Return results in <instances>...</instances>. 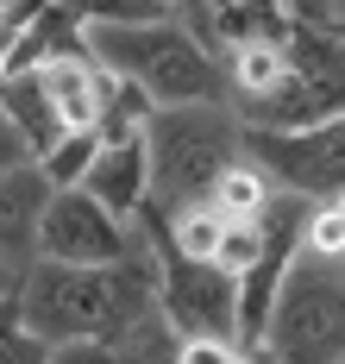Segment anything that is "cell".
I'll use <instances>...</instances> for the list:
<instances>
[{
  "label": "cell",
  "instance_id": "obj_13",
  "mask_svg": "<svg viewBox=\"0 0 345 364\" xmlns=\"http://www.w3.org/2000/svg\"><path fill=\"white\" fill-rule=\"evenodd\" d=\"M176 352H182L176 327H170L163 314H145L138 327H126L114 346H107V364H176Z\"/></svg>",
  "mask_w": 345,
  "mask_h": 364
},
{
  "label": "cell",
  "instance_id": "obj_3",
  "mask_svg": "<svg viewBox=\"0 0 345 364\" xmlns=\"http://www.w3.org/2000/svg\"><path fill=\"white\" fill-rule=\"evenodd\" d=\"M145 164H151V208L182 214L214 195L232 164H245V126L226 101L201 107H157L145 126Z\"/></svg>",
  "mask_w": 345,
  "mask_h": 364
},
{
  "label": "cell",
  "instance_id": "obj_22",
  "mask_svg": "<svg viewBox=\"0 0 345 364\" xmlns=\"http://www.w3.org/2000/svg\"><path fill=\"white\" fill-rule=\"evenodd\" d=\"M327 32H333V38H339V44H345V26H327Z\"/></svg>",
  "mask_w": 345,
  "mask_h": 364
},
{
  "label": "cell",
  "instance_id": "obj_9",
  "mask_svg": "<svg viewBox=\"0 0 345 364\" xmlns=\"http://www.w3.org/2000/svg\"><path fill=\"white\" fill-rule=\"evenodd\" d=\"M82 195H88V201H101L119 226H132V220L145 214V208H151L145 132H132V139H101L94 164H88V176H82Z\"/></svg>",
  "mask_w": 345,
  "mask_h": 364
},
{
  "label": "cell",
  "instance_id": "obj_1",
  "mask_svg": "<svg viewBox=\"0 0 345 364\" xmlns=\"http://www.w3.org/2000/svg\"><path fill=\"white\" fill-rule=\"evenodd\" d=\"M13 308L26 333H38L44 346H114L126 327H138L157 314V257L132 252L126 264H101V270H70V264H32L19 270Z\"/></svg>",
  "mask_w": 345,
  "mask_h": 364
},
{
  "label": "cell",
  "instance_id": "obj_20",
  "mask_svg": "<svg viewBox=\"0 0 345 364\" xmlns=\"http://www.w3.org/2000/svg\"><path fill=\"white\" fill-rule=\"evenodd\" d=\"M13 289H19V270H6V264H0V301H13Z\"/></svg>",
  "mask_w": 345,
  "mask_h": 364
},
{
  "label": "cell",
  "instance_id": "obj_15",
  "mask_svg": "<svg viewBox=\"0 0 345 364\" xmlns=\"http://www.w3.org/2000/svg\"><path fill=\"white\" fill-rule=\"evenodd\" d=\"M44 358H50V346L38 333H26L13 301H0V364H44Z\"/></svg>",
  "mask_w": 345,
  "mask_h": 364
},
{
  "label": "cell",
  "instance_id": "obj_10",
  "mask_svg": "<svg viewBox=\"0 0 345 364\" xmlns=\"http://www.w3.org/2000/svg\"><path fill=\"white\" fill-rule=\"evenodd\" d=\"M32 75H38V88H44V101H50V113H57L63 132H101L107 70H101L88 50H76V57H50V63H38Z\"/></svg>",
  "mask_w": 345,
  "mask_h": 364
},
{
  "label": "cell",
  "instance_id": "obj_18",
  "mask_svg": "<svg viewBox=\"0 0 345 364\" xmlns=\"http://www.w3.org/2000/svg\"><path fill=\"white\" fill-rule=\"evenodd\" d=\"M44 364H107V352L101 346H57Z\"/></svg>",
  "mask_w": 345,
  "mask_h": 364
},
{
  "label": "cell",
  "instance_id": "obj_6",
  "mask_svg": "<svg viewBox=\"0 0 345 364\" xmlns=\"http://www.w3.org/2000/svg\"><path fill=\"white\" fill-rule=\"evenodd\" d=\"M145 245L157 257V314L176 327V339H226V346H239V277H226L207 257H176L157 232H145Z\"/></svg>",
  "mask_w": 345,
  "mask_h": 364
},
{
  "label": "cell",
  "instance_id": "obj_8",
  "mask_svg": "<svg viewBox=\"0 0 345 364\" xmlns=\"http://www.w3.org/2000/svg\"><path fill=\"white\" fill-rule=\"evenodd\" d=\"M132 252H151L138 226H119L101 201H88L82 188H50L38 220V257L32 264H70V270H101L126 264Z\"/></svg>",
  "mask_w": 345,
  "mask_h": 364
},
{
  "label": "cell",
  "instance_id": "obj_7",
  "mask_svg": "<svg viewBox=\"0 0 345 364\" xmlns=\"http://www.w3.org/2000/svg\"><path fill=\"white\" fill-rule=\"evenodd\" d=\"M245 164H258L276 195L307 208L345 201V113L307 132H245Z\"/></svg>",
  "mask_w": 345,
  "mask_h": 364
},
{
  "label": "cell",
  "instance_id": "obj_14",
  "mask_svg": "<svg viewBox=\"0 0 345 364\" xmlns=\"http://www.w3.org/2000/svg\"><path fill=\"white\" fill-rule=\"evenodd\" d=\"M94 151H101V132H63V139L38 157L44 182H50V188H82L88 164H94Z\"/></svg>",
  "mask_w": 345,
  "mask_h": 364
},
{
  "label": "cell",
  "instance_id": "obj_21",
  "mask_svg": "<svg viewBox=\"0 0 345 364\" xmlns=\"http://www.w3.org/2000/svg\"><path fill=\"white\" fill-rule=\"evenodd\" d=\"M327 26H345V0H327Z\"/></svg>",
  "mask_w": 345,
  "mask_h": 364
},
{
  "label": "cell",
  "instance_id": "obj_17",
  "mask_svg": "<svg viewBox=\"0 0 345 364\" xmlns=\"http://www.w3.org/2000/svg\"><path fill=\"white\" fill-rule=\"evenodd\" d=\"M26 13H32V6H6V13H0V70H6V50H13V38L26 26Z\"/></svg>",
  "mask_w": 345,
  "mask_h": 364
},
{
  "label": "cell",
  "instance_id": "obj_2",
  "mask_svg": "<svg viewBox=\"0 0 345 364\" xmlns=\"http://www.w3.org/2000/svg\"><path fill=\"white\" fill-rule=\"evenodd\" d=\"M88 57H94L107 75L145 88L151 107L226 101L220 57H214L182 19H157V26H88Z\"/></svg>",
  "mask_w": 345,
  "mask_h": 364
},
{
  "label": "cell",
  "instance_id": "obj_4",
  "mask_svg": "<svg viewBox=\"0 0 345 364\" xmlns=\"http://www.w3.org/2000/svg\"><path fill=\"white\" fill-rule=\"evenodd\" d=\"M258 358L264 364H345V257L295 252Z\"/></svg>",
  "mask_w": 345,
  "mask_h": 364
},
{
  "label": "cell",
  "instance_id": "obj_5",
  "mask_svg": "<svg viewBox=\"0 0 345 364\" xmlns=\"http://www.w3.org/2000/svg\"><path fill=\"white\" fill-rule=\"evenodd\" d=\"M289 70L270 88L264 101H245L239 126L245 132H307V126H327L345 113V44L327 26H307L295 19L289 26V44H283Z\"/></svg>",
  "mask_w": 345,
  "mask_h": 364
},
{
  "label": "cell",
  "instance_id": "obj_11",
  "mask_svg": "<svg viewBox=\"0 0 345 364\" xmlns=\"http://www.w3.org/2000/svg\"><path fill=\"white\" fill-rule=\"evenodd\" d=\"M44 201H50V182H44L38 164L0 176V264H6V270H32Z\"/></svg>",
  "mask_w": 345,
  "mask_h": 364
},
{
  "label": "cell",
  "instance_id": "obj_23",
  "mask_svg": "<svg viewBox=\"0 0 345 364\" xmlns=\"http://www.w3.org/2000/svg\"><path fill=\"white\" fill-rule=\"evenodd\" d=\"M0 13H6V6H0Z\"/></svg>",
  "mask_w": 345,
  "mask_h": 364
},
{
  "label": "cell",
  "instance_id": "obj_16",
  "mask_svg": "<svg viewBox=\"0 0 345 364\" xmlns=\"http://www.w3.org/2000/svg\"><path fill=\"white\" fill-rule=\"evenodd\" d=\"M38 157H32V145H26V132L0 113V176H13V170H32Z\"/></svg>",
  "mask_w": 345,
  "mask_h": 364
},
{
  "label": "cell",
  "instance_id": "obj_12",
  "mask_svg": "<svg viewBox=\"0 0 345 364\" xmlns=\"http://www.w3.org/2000/svg\"><path fill=\"white\" fill-rule=\"evenodd\" d=\"M207 208L226 220V226H239V220H264L270 208H276V188H270V176L258 170V164H232L226 176L214 182Z\"/></svg>",
  "mask_w": 345,
  "mask_h": 364
},
{
  "label": "cell",
  "instance_id": "obj_19",
  "mask_svg": "<svg viewBox=\"0 0 345 364\" xmlns=\"http://www.w3.org/2000/svg\"><path fill=\"white\" fill-rule=\"evenodd\" d=\"M289 19H307V26H327V0H283Z\"/></svg>",
  "mask_w": 345,
  "mask_h": 364
}]
</instances>
